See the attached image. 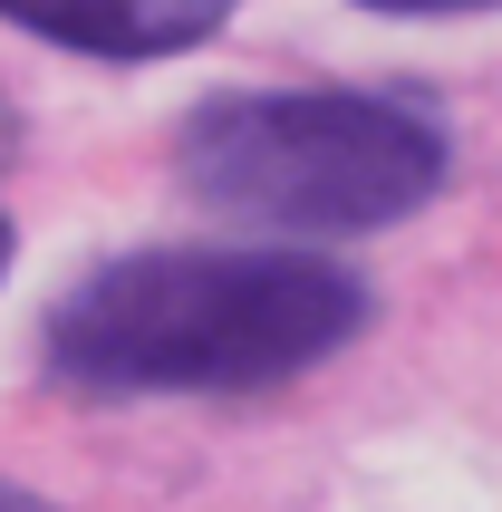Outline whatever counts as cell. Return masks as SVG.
Masks as SVG:
<instances>
[{"instance_id":"obj_6","label":"cell","mask_w":502,"mask_h":512,"mask_svg":"<svg viewBox=\"0 0 502 512\" xmlns=\"http://www.w3.org/2000/svg\"><path fill=\"white\" fill-rule=\"evenodd\" d=\"M0 271H10V213H0Z\"/></svg>"},{"instance_id":"obj_4","label":"cell","mask_w":502,"mask_h":512,"mask_svg":"<svg viewBox=\"0 0 502 512\" xmlns=\"http://www.w3.org/2000/svg\"><path fill=\"white\" fill-rule=\"evenodd\" d=\"M367 10H396V20H454V10H502V0H367Z\"/></svg>"},{"instance_id":"obj_3","label":"cell","mask_w":502,"mask_h":512,"mask_svg":"<svg viewBox=\"0 0 502 512\" xmlns=\"http://www.w3.org/2000/svg\"><path fill=\"white\" fill-rule=\"evenodd\" d=\"M0 20L78 58H174L232 20V0H0Z\"/></svg>"},{"instance_id":"obj_1","label":"cell","mask_w":502,"mask_h":512,"mask_svg":"<svg viewBox=\"0 0 502 512\" xmlns=\"http://www.w3.org/2000/svg\"><path fill=\"white\" fill-rule=\"evenodd\" d=\"M367 329L358 271L309 252H126L97 261L39 329L78 397H251Z\"/></svg>"},{"instance_id":"obj_2","label":"cell","mask_w":502,"mask_h":512,"mask_svg":"<svg viewBox=\"0 0 502 512\" xmlns=\"http://www.w3.org/2000/svg\"><path fill=\"white\" fill-rule=\"evenodd\" d=\"M174 165L213 213L271 232H377L445 184V126L358 87H223L184 116Z\"/></svg>"},{"instance_id":"obj_5","label":"cell","mask_w":502,"mask_h":512,"mask_svg":"<svg viewBox=\"0 0 502 512\" xmlns=\"http://www.w3.org/2000/svg\"><path fill=\"white\" fill-rule=\"evenodd\" d=\"M0 512H58V503H39L29 484H0Z\"/></svg>"}]
</instances>
